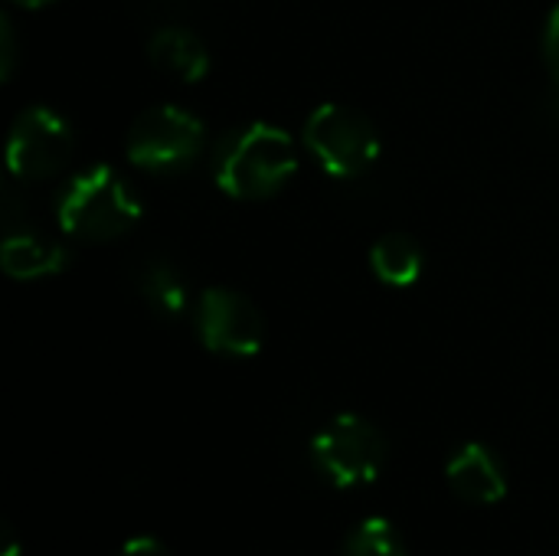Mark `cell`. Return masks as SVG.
Returning a JSON list of instances; mask_svg holds the SVG:
<instances>
[{
	"mask_svg": "<svg viewBox=\"0 0 559 556\" xmlns=\"http://www.w3.org/2000/svg\"><path fill=\"white\" fill-rule=\"evenodd\" d=\"M298 170V151L288 131L269 121L226 134L213 154V180L233 200H265Z\"/></svg>",
	"mask_w": 559,
	"mask_h": 556,
	"instance_id": "obj_1",
	"label": "cell"
},
{
	"mask_svg": "<svg viewBox=\"0 0 559 556\" xmlns=\"http://www.w3.org/2000/svg\"><path fill=\"white\" fill-rule=\"evenodd\" d=\"M141 200L111 167H88L72 177L56 203V216L66 236L85 242H108L124 236L141 220Z\"/></svg>",
	"mask_w": 559,
	"mask_h": 556,
	"instance_id": "obj_2",
	"label": "cell"
},
{
	"mask_svg": "<svg viewBox=\"0 0 559 556\" xmlns=\"http://www.w3.org/2000/svg\"><path fill=\"white\" fill-rule=\"evenodd\" d=\"M301 141L314 154V161L337 180H354L367 174L380 157V134L373 121L357 108L337 102H324L308 115Z\"/></svg>",
	"mask_w": 559,
	"mask_h": 556,
	"instance_id": "obj_3",
	"label": "cell"
},
{
	"mask_svg": "<svg viewBox=\"0 0 559 556\" xmlns=\"http://www.w3.org/2000/svg\"><path fill=\"white\" fill-rule=\"evenodd\" d=\"M311 459L334 488L370 485L386 465V439L364 416L344 413L311 439Z\"/></svg>",
	"mask_w": 559,
	"mask_h": 556,
	"instance_id": "obj_4",
	"label": "cell"
},
{
	"mask_svg": "<svg viewBox=\"0 0 559 556\" xmlns=\"http://www.w3.org/2000/svg\"><path fill=\"white\" fill-rule=\"evenodd\" d=\"M206 144L200 118L177 105H154L141 111L128 128V161L141 170L170 174L190 167Z\"/></svg>",
	"mask_w": 559,
	"mask_h": 556,
	"instance_id": "obj_5",
	"label": "cell"
},
{
	"mask_svg": "<svg viewBox=\"0 0 559 556\" xmlns=\"http://www.w3.org/2000/svg\"><path fill=\"white\" fill-rule=\"evenodd\" d=\"M75 151L72 128L43 105L16 115L7 138V167L16 180H49L56 177Z\"/></svg>",
	"mask_w": 559,
	"mask_h": 556,
	"instance_id": "obj_6",
	"label": "cell"
},
{
	"mask_svg": "<svg viewBox=\"0 0 559 556\" xmlns=\"http://www.w3.org/2000/svg\"><path fill=\"white\" fill-rule=\"evenodd\" d=\"M197 331L203 347L223 357H252L265 341V321L259 308L233 288H206L200 295Z\"/></svg>",
	"mask_w": 559,
	"mask_h": 556,
	"instance_id": "obj_7",
	"label": "cell"
},
{
	"mask_svg": "<svg viewBox=\"0 0 559 556\" xmlns=\"http://www.w3.org/2000/svg\"><path fill=\"white\" fill-rule=\"evenodd\" d=\"M445 475H449L452 492L472 505H495L508 495V475H504L498 456L481 442L462 446L452 456Z\"/></svg>",
	"mask_w": 559,
	"mask_h": 556,
	"instance_id": "obj_8",
	"label": "cell"
},
{
	"mask_svg": "<svg viewBox=\"0 0 559 556\" xmlns=\"http://www.w3.org/2000/svg\"><path fill=\"white\" fill-rule=\"evenodd\" d=\"M147 56L157 69L183 79V82H200L210 72V52L200 43L197 33L183 26H164L151 36Z\"/></svg>",
	"mask_w": 559,
	"mask_h": 556,
	"instance_id": "obj_9",
	"label": "cell"
},
{
	"mask_svg": "<svg viewBox=\"0 0 559 556\" xmlns=\"http://www.w3.org/2000/svg\"><path fill=\"white\" fill-rule=\"evenodd\" d=\"M66 249L59 242H49L36 233H10L0 246V269L10 279H46L66 269Z\"/></svg>",
	"mask_w": 559,
	"mask_h": 556,
	"instance_id": "obj_10",
	"label": "cell"
},
{
	"mask_svg": "<svg viewBox=\"0 0 559 556\" xmlns=\"http://www.w3.org/2000/svg\"><path fill=\"white\" fill-rule=\"evenodd\" d=\"M370 269L383 285L406 288L423 275V249L406 233H386L370 249Z\"/></svg>",
	"mask_w": 559,
	"mask_h": 556,
	"instance_id": "obj_11",
	"label": "cell"
},
{
	"mask_svg": "<svg viewBox=\"0 0 559 556\" xmlns=\"http://www.w3.org/2000/svg\"><path fill=\"white\" fill-rule=\"evenodd\" d=\"M138 288H141V298L151 305V311L167 318V321L180 318L187 311V305H190L187 282L177 272V265L167 262V259L144 262V269L138 272Z\"/></svg>",
	"mask_w": 559,
	"mask_h": 556,
	"instance_id": "obj_12",
	"label": "cell"
},
{
	"mask_svg": "<svg viewBox=\"0 0 559 556\" xmlns=\"http://www.w3.org/2000/svg\"><path fill=\"white\" fill-rule=\"evenodd\" d=\"M341 556H406V544L390 521L370 518L350 531Z\"/></svg>",
	"mask_w": 559,
	"mask_h": 556,
	"instance_id": "obj_13",
	"label": "cell"
},
{
	"mask_svg": "<svg viewBox=\"0 0 559 556\" xmlns=\"http://www.w3.org/2000/svg\"><path fill=\"white\" fill-rule=\"evenodd\" d=\"M16 66V43H13V23L0 16V79H10Z\"/></svg>",
	"mask_w": 559,
	"mask_h": 556,
	"instance_id": "obj_14",
	"label": "cell"
},
{
	"mask_svg": "<svg viewBox=\"0 0 559 556\" xmlns=\"http://www.w3.org/2000/svg\"><path fill=\"white\" fill-rule=\"evenodd\" d=\"M544 56H547V66L554 72L559 85V3L554 7L550 20H547V33H544Z\"/></svg>",
	"mask_w": 559,
	"mask_h": 556,
	"instance_id": "obj_15",
	"label": "cell"
},
{
	"mask_svg": "<svg viewBox=\"0 0 559 556\" xmlns=\"http://www.w3.org/2000/svg\"><path fill=\"white\" fill-rule=\"evenodd\" d=\"M118 556H170V551L154 537H134L118 551Z\"/></svg>",
	"mask_w": 559,
	"mask_h": 556,
	"instance_id": "obj_16",
	"label": "cell"
},
{
	"mask_svg": "<svg viewBox=\"0 0 559 556\" xmlns=\"http://www.w3.org/2000/svg\"><path fill=\"white\" fill-rule=\"evenodd\" d=\"M20 554H23V544H20L16 531L3 521V524H0V556H20Z\"/></svg>",
	"mask_w": 559,
	"mask_h": 556,
	"instance_id": "obj_17",
	"label": "cell"
},
{
	"mask_svg": "<svg viewBox=\"0 0 559 556\" xmlns=\"http://www.w3.org/2000/svg\"><path fill=\"white\" fill-rule=\"evenodd\" d=\"M13 3H20V7H29V10H36V7H46V3H52V0H13Z\"/></svg>",
	"mask_w": 559,
	"mask_h": 556,
	"instance_id": "obj_18",
	"label": "cell"
}]
</instances>
